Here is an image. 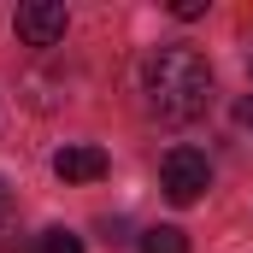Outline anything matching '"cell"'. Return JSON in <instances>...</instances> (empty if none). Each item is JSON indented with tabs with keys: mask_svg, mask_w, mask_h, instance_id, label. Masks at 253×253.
<instances>
[{
	"mask_svg": "<svg viewBox=\"0 0 253 253\" xmlns=\"http://www.w3.org/2000/svg\"><path fill=\"white\" fill-rule=\"evenodd\" d=\"M12 24H18V42L24 47H59L65 42V6L59 0H24Z\"/></svg>",
	"mask_w": 253,
	"mask_h": 253,
	"instance_id": "cell-3",
	"label": "cell"
},
{
	"mask_svg": "<svg viewBox=\"0 0 253 253\" xmlns=\"http://www.w3.org/2000/svg\"><path fill=\"white\" fill-rule=\"evenodd\" d=\"M53 171H59L65 183H100L106 171H112V159H106V147H94V141H71L53 153Z\"/></svg>",
	"mask_w": 253,
	"mask_h": 253,
	"instance_id": "cell-4",
	"label": "cell"
},
{
	"mask_svg": "<svg viewBox=\"0 0 253 253\" xmlns=\"http://www.w3.org/2000/svg\"><path fill=\"white\" fill-rule=\"evenodd\" d=\"M12 230H18V206H12V194L0 189V253H6V242H12Z\"/></svg>",
	"mask_w": 253,
	"mask_h": 253,
	"instance_id": "cell-7",
	"label": "cell"
},
{
	"mask_svg": "<svg viewBox=\"0 0 253 253\" xmlns=\"http://www.w3.org/2000/svg\"><path fill=\"white\" fill-rule=\"evenodd\" d=\"M141 253H189V236L177 224H153V230H141Z\"/></svg>",
	"mask_w": 253,
	"mask_h": 253,
	"instance_id": "cell-5",
	"label": "cell"
},
{
	"mask_svg": "<svg viewBox=\"0 0 253 253\" xmlns=\"http://www.w3.org/2000/svg\"><path fill=\"white\" fill-rule=\"evenodd\" d=\"M248 71H253V65H248Z\"/></svg>",
	"mask_w": 253,
	"mask_h": 253,
	"instance_id": "cell-10",
	"label": "cell"
},
{
	"mask_svg": "<svg viewBox=\"0 0 253 253\" xmlns=\"http://www.w3.org/2000/svg\"><path fill=\"white\" fill-rule=\"evenodd\" d=\"M141 100L159 124H194L212 100V65L194 47H153L141 59Z\"/></svg>",
	"mask_w": 253,
	"mask_h": 253,
	"instance_id": "cell-1",
	"label": "cell"
},
{
	"mask_svg": "<svg viewBox=\"0 0 253 253\" xmlns=\"http://www.w3.org/2000/svg\"><path fill=\"white\" fill-rule=\"evenodd\" d=\"M212 183V165H206V153L200 147H171L165 159H159V189L171 194L177 206H194L200 194Z\"/></svg>",
	"mask_w": 253,
	"mask_h": 253,
	"instance_id": "cell-2",
	"label": "cell"
},
{
	"mask_svg": "<svg viewBox=\"0 0 253 253\" xmlns=\"http://www.w3.org/2000/svg\"><path fill=\"white\" fill-rule=\"evenodd\" d=\"M171 12H177V18H200V12H206V0H171Z\"/></svg>",
	"mask_w": 253,
	"mask_h": 253,
	"instance_id": "cell-8",
	"label": "cell"
},
{
	"mask_svg": "<svg viewBox=\"0 0 253 253\" xmlns=\"http://www.w3.org/2000/svg\"><path fill=\"white\" fill-rule=\"evenodd\" d=\"M236 124L253 129V94H242V100H236Z\"/></svg>",
	"mask_w": 253,
	"mask_h": 253,
	"instance_id": "cell-9",
	"label": "cell"
},
{
	"mask_svg": "<svg viewBox=\"0 0 253 253\" xmlns=\"http://www.w3.org/2000/svg\"><path fill=\"white\" fill-rule=\"evenodd\" d=\"M42 253H83V236H71V230H47V236H42Z\"/></svg>",
	"mask_w": 253,
	"mask_h": 253,
	"instance_id": "cell-6",
	"label": "cell"
}]
</instances>
